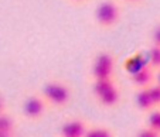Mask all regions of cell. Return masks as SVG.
Segmentation results:
<instances>
[{
  "label": "cell",
  "instance_id": "cell-1",
  "mask_svg": "<svg viewBox=\"0 0 160 137\" xmlns=\"http://www.w3.org/2000/svg\"><path fill=\"white\" fill-rule=\"evenodd\" d=\"M94 93L103 106H113L119 99V91L111 79H95Z\"/></svg>",
  "mask_w": 160,
  "mask_h": 137
},
{
  "label": "cell",
  "instance_id": "cell-2",
  "mask_svg": "<svg viewBox=\"0 0 160 137\" xmlns=\"http://www.w3.org/2000/svg\"><path fill=\"white\" fill-rule=\"evenodd\" d=\"M119 16H121L119 6L112 0H105V2L99 3L95 10V20L102 27L115 26L119 20Z\"/></svg>",
  "mask_w": 160,
  "mask_h": 137
},
{
  "label": "cell",
  "instance_id": "cell-3",
  "mask_svg": "<svg viewBox=\"0 0 160 137\" xmlns=\"http://www.w3.org/2000/svg\"><path fill=\"white\" fill-rule=\"evenodd\" d=\"M113 72V58L108 52H99L92 65V75L95 79H111Z\"/></svg>",
  "mask_w": 160,
  "mask_h": 137
},
{
  "label": "cell",
  "instance_id": "cell-4",
  "mask_svg": "<svg viewBox=\"0 0 160 137\" xmlns=\"http://www.w3.org/2000/svg\"><path fill=\"white\" fill-rule=\"evenodd\" d=\"M44 92V96L51 102L52 105H57V106H61V105H65L70 99V91L65 85L58 82H51L47 83L42 89Z\"/></svg>",
  "mask_w": 160,
  "mask_h": 137
},
{
  "label": "cell",
  "instance_id": "cell-5",
  "mask_svg": "<svg viewBox=\"0 0 160 137\" xmlns=\"http://www.w3.org/2000/svg\"><path fill=\"white\" fill-rule=\"evenodd\" d=\"M23 112L27 117L30 119H37L42 115L44 112V102L37 96H30L26 99L24 105H23Z\"/></svg>",
  "mask_w": 160,
  "mask_h": 137
},
{
  "label": "cell",
  "instance_id": "cell-6",
  "mask_svg": "<svg viewBox=\"0 0 160 137\" xmlns=\"http://www.w3.org/2000/svg\"><path fill=\"white\" fill-rule=\"evenodd\" d=\"M85 131V125L81 120H70L65 122L61 127V136L62 137H84Z\"/></svg>",
  "mask_w": 160,
  "mask_h": 137
},
{
  "label": "cell",
  "instance_id": "cell-7",
  "mask_svg": "<svg viewBox=\"0 0 160 137\" xmlns=\"http://www.w3.org/2000/svg\"><path fill=\"white\" fill-rule=\"evenodd\" d=\"M130 78H132V82L138 86H146L150 83L152 81V72L148 68H143V69L138 71L135 73H130Z\"/></svg>",
  "mask_w": 160,
  "mask_h": 137
},
{
  "label": "cell",
  "instance_id": "cell-8",
  "mask_svg": "<svg viewBox=\"0 0 160 137\" xmlns=\"http://www.w3.org/2000/svg\"><path fill=\"white\" fill-rule=\"evenodd\" d=\"M146 65H148V59L143 58L142 55H133V57L129 58V61L126 62V68L130 73H135L138 71L143 69V68H146Z\"/></svg>",
  "mask_w": 160,
  "mask_h": 137
},
{
  "label": "cell",
  "instance_id": "cell-9",
  "mask_svg": "<svg viewBox=\"0 0 160 137\" xmlns=\"http://www.w3.org/2000/svg\"><path fill=\"white\" fill-rule=\"evenodd\" d=\"M135 102L138 105V107L142 110H149L150 107H153V102L150 99V95H149L148 89H142L140 92H138L135 96Z\"/></svg>",
  "mask_w": 160,
  "mask_h": 137
},
{
  "label": "cell",
  "instance_id": "cell-10",
  "mask_svg": "<svg viewBox=\"0 0 160 137\" xmlns=\"http://www.w3.org/2000/svg\"><path fill=\"white\" fill-rule=\"evenodd\" d=\"M13 120L10 116L0 113V137H12Z\"/></svg>",
  "mask_w": 160,
  "mask_h": 137
},
{
  "label": "cell",
  "instance_id": "cell-11",
  "mask_svg": "<svg viewBox=\"0 0 160 137\" xmlns=\"http://www.w3.org/2000/svg\"><path fill=\"white\" fill-rule=\"evenodd\" d=\"M148 62L152 65V67H156L159 68L160 67V47L157 45H153L150 48V51L148 52Z\"/></svg>",
  "mask_w": 160,
  "mask_h": 137
},
{
  "label": "cell",
  "instance_id": "cell-12",
  "mask_svg": "<svg viewBox=\"0 0 160 137\" xmlns=\"http://www.w3.org/2000/svg\"><path fill=\"white\" fill-rule=\"evenodd\" d=\"M148 123H149V129L152 130L157 131L159 133V129H160V110H156L153 112L148 119Z\"/></svg>",
  "mask_w": 160,
  "mask_h": 137
},
{
  "label": "cell",
  "instance_id": "cell-13",
  "mask_svg": "<svg viewBox=\"0 0 160 137\" xmlns=\"http://www.w3.org/2000/svg\"><path fill=\"white\" fill-rule=\"evenodd\" d=\"M84 137H112L106 129H92V130L85 131Z\"/></svg>",
  "mask_w": 160,
  "mask_h": 137
},
{
  "label": "cell",
  "instance_id": "cell-14",
  "mask_svg": "<svg viewBox=\"0 0 160 137\" xmlns=\"http://www.w3.org/2000/svg\"><path fill=\"white\" fill-rule=\"evenodd\" d=\"M148 92L150 95V99L154 105H160V85H153L150 88H148Z\"/></svg>",
  "mask_w": 160,
  "mask_h": 137
},
{
  "label": "cell",
  "instance_id": "cell-15",
  "mask_svg": "<svg viewBox=\"0 0 160 137\" xmlns=\"http://www.w3.org/2000/svg\"><path fill=\"white\" fill-rule=\"evenodd\" d=\"M138 137H159V133L154 131V130H152V129H145V130L139 131Z\"/></svg>",
  "mask_w": 160,
  "mask_h": 137
},
{
  "label": "cell",
  "instance_id": "cell-16",
  "mask_svg": "<svg viewBox=\"0 0 160 137\" xmlns=\"http://www.w3.org/2000/svg\"><path fill=\"white\" fill-rule=\"evenodd\" d=\"M152 40H153L154 45L160 47V24L153 30V34H152Z\"/></svg>",
  "mask_w": 160,
  "mask_h": 137
},
{
  "label": "cell",
  "instance_id": "cell-17",
  "mask_svg": "<svg viewBox=\"0 0 160 137\" xmlns=\"http://www.w3.org/2000/svg\"><path fill=\"white\" fill-rule=\"evenodd\" d=\"M4 110V103H3V97L0 96V113H3Z\"/></svg>",
  "mask_w": 160,
  "mask_h": 137
},
{
  "label": "cell",
  "instance_id": "cell-18",
  "mask_svg": "<svg viewBox=\"0 0 160 137\" xmlns=\"http://www.w3.org/2000/svg\"><path fill=\"white\" fill-rule=\"evenodd\" d=\"M126 2H130V3H138V2H142V0H126Z\"/></svg>",
  "mask_w": 160,
  "mask_h": 137
},
{
  "label": "cell",
  "instance_id": "cell-19",
  "mask_svg": "<svg viewBox=\"0 0 160 137\" xmlns=\"http://www.w3.org/2000/svg\"><path fill=\"white\" fill-rule=\"evenodd\" d=\"M157 85H160V73L157 75Z\"/></svg>",
  "mask_w": 160,
  "mask_h": 137
},
{
  "label": "cell",
  "instance_id": "cell-20",
  "mask_svg": "<svg viewBox=\"0 0 160 137\" xmlns=\"http://www.w3.org/2000/svg\"><path fill=\"white\" fill-rule=\"evenodd\" d=\"M72 2H84V0H72Z\"/></svg>",
  "mask_w": 160,
  "mask_h": 137
},
{
  "label": "cell",
  "instance_id": "cell-21",
  "mask_svg": "<svg viewBox=\"0 0 160 137\" xmlns=\"http://www.w3.org/2000/svg\"><path fill=\"white\" fill-rule=\"evenodd\" d=\"M159 133H160V129H159Z\"/></svg>",
  "mask_w": 160,
  "mask_h": 137
}]
</instances>
